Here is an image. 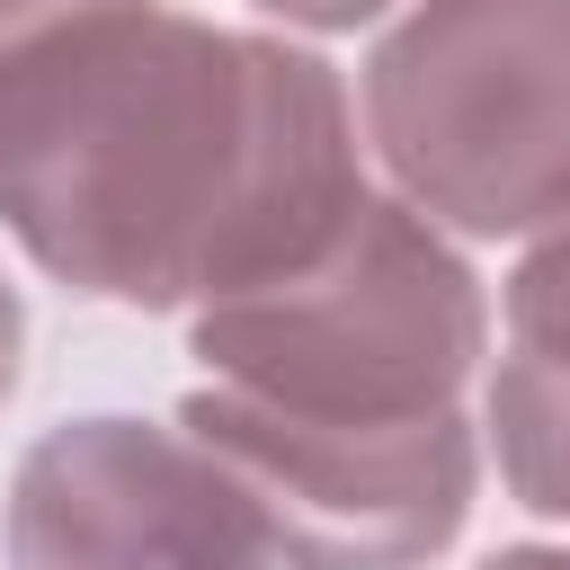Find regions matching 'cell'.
<instances>
[{
  "instance_id": "cell-2",
  "label": "cell",
  "mask_w": 570,
  "mask_h": 570,
  "mask_svg": "<svg viewBox=\"0 0 570 570\" xmlns=\"http://www.w3.org/2000/svg\"><path fill=\"white\" fill-rule=\"evenodd\" d=\"M490 347V294L472 258L374 196L285 276L196 303L187 356L205 383L303 419H445Z\"/></svg>"
},
{
  "instance_id": "cell-10",
  "label": "cell",
  "mask_w": 570,
  "mask_h": 570,
  "mask_svg": "<svg viewBox=\"0 0 570 570\" xmlns=\"http://www.w3.org/2000/svg\"><path fill=\"white\" fill-rule=\"evenodd\" d=\"M18 374H27V303H18V285L0 276V401L18 392Z\"/></svg>"
},
{
  "instance_id": "cell-9",
  "label": "cell",
  "mask_w": 570,
  "mask_h": 570,
  "mask_svg": "<svg viewBox=\"0 0 570 570\" xmlns=\"http://www.w3.org/2000/svg\"><path fill=\"white\" fill-rule=\"evenodd\" d=\"M267 18H285V27H312V36H347V27H365V18H383L392 0H258Z\"/></svg>"
},
{
  "instance_id": "cell-11",
  "label": "cell",
  "mask_w": 570,
  "mask_h": 570,
  "mask_svg": "<svg viewBox=\"0 0 570 570\" xmlns=\"http://www.w3.org/2000/svg\"><path fill=\"white\" fill-rule=\"evenodd\" d=\"M481 570H570V543H499Z\"/></svg>"
},
{
  "instance_id": "cell-3",
  "label": "cell",
  "mask_w": 570,
  "mask_h": 570,
  "mask_svg": "<svg viewBox=\"0 0 570 570\" xmlns=\"http://www.w3.org/2000/svg\"><path fill=\"white\" fill-rule=\"evenodd\" d=\"M356 98L410 214L463 240L570 214V0H419L374 36Z\"/></svg>"
},
{
  "instance_id": "cell-1",
  "label": "cell",
  "mask_w": 570,
  "mask_h": 570,
  "mask_svg": "<svg viewBox=\"0 0 570 570\" xmlns=\"http://www.w3.org/2000/svg\"><path fill=\"white\" fill-rule=\"evenodd\" d=\"M356 205L347 80L285 36L134 0L0 53V223L89 303H223Z\"/></svg>"
},
{
  "instance_id": "cell-7",
  "label": "cell",
  "mask_w": 570,
  "mask_h": 570,
  "mask_svg": "<svg viewBox=\"0 0 570 570\" xmlns=\"http://www.w3.org/2000/svg\"><path fill=\"white\" fill-rule=\"evenodd\" d=\"M508 338H517V356L570 374V214L543 223V240L517 258V276H508Z\"/></svg>"
},
{
  "instance_id": "cell-5",
  "label": "cell",
  "mask_w": 570,
  "mask_h": 570,
  "mask_svg": "<svg viewBox=\"0 0 570 570\" xmlns=\"http://www.w3.org/2000/svg\"><path fill=\"white\" fill-rule=\"evenodd\" d=\"M9 570H276L240 490L178 436L125 410L45 428L0 508Z\"/></svg>"
},
{
  "instance_id": "cell-6",
  "label": "cell",
  "mask_w": 570,
  "mask_h": 570,
  "mask_svg": "<svg viewBox=\"0 0 570 570\" xmlns=\"http://www.w3.org/2000/svg\"><path fill=\"white\" fill-rule=\"evenodd\" d=\"M490 445H499L508 499L570 525V374L561 365H534L517 347L499 356V374H490Z\"/></svg>"
},
{
  "instance_id": "cell-4",
  "label": "cell",
  "mask_w": 570,
  "mask_h": 570,
  "mask_svg": "<svg viewBox=\"0 0 570 570\" xmlns=\"http://www.w3.org/2000/svg\"><path fill=\"white\" fill-rule=\"evenodd\" d=\"M178 436L240 490L276 570H428L481 481L472 419H303L223 383L178 401Z\"/></svg>"
},
{
  "instance_id": "cell-8",
  "label": "cell",
  "mask_w": 570,
  "mask_h": 570,
  "mask_svg": "<svg viewBox=\"0 0 570 570\" xmlns=\"http://www.w3.org/2000/svg\"><path fill=\"white\" fill-rule=\"evenodd\" d=\"M98 9H134V0H0V53L71 27V18H98Z\"/></svg>"
}]
</instances>
